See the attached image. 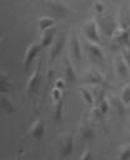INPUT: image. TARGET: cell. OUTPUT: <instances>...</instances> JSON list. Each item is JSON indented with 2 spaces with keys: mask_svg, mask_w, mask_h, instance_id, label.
<instances>
[{
  "mask_svg": "<svg viewBox=\"0 0 130 160\" xmlns=\"http://www.w3.org/2000/svg\"><path fill=\"white\" fill-rule=\"evenodd\" d=\"M118 159H120V160H129L130 159V144H126V145L120 148Z\"/></svg>",
  "mask_w": 130,
  "mask_h": 160,
  "instance_id": "d4e9b609",
  "label": "cell"
},
{
  "mask_svg": "<svg viewBox=\"0 0 130 160\" xmlns=\"http://www.w3.org/2000/svg\"><path fill=\"white\" fill-rule=\"evenodd\" d=\"M82 34L91 42H96V44H100L101 42L100 26H99L98 21L94 20V19H90L89 21H86L82 25Z\"/></svg>",
  "mask_w": 130,
  "mask_h": 160,
  "instance_id": "7a4b0ae2",
  "label": "cell"
},
{
  "mask_svg": "<svg viewBox=\"0 0 130 160\" xmlns=\"http://www.w3.org/2000/svg\"><path fill=\"white\" fill-rule=\"evenodd\" d=\"M0 108H1V110H4L8 114H14L15 110H16L15 104L12 102V100L9 96H6L5 94H1V98H0Z\"/></svg>",
  "mask_w": 130,
  "mask_h": 160,
  "instance_id": "e0dca14e",
  "label": "cell"
},
{
  "mask_svg": "<svg viewBox=\"0 0 130 160\" xmlns=\"http://www.w3.org/2000/svg\"><path fill=\"white\" fill-rule=\"evenodd\" d=\"M66 35L65 34H60V35H56L55 36V40L52 41L51 44V50H50V60H55L60 54L61 51L64 50V46L66 44Z\"/></svg>",
  "mask_w": 130,
  "mask_h": 160,
  "instance_id": "8992f818",
  "label": "cell"
},
{
  "mask_svg": "<svg viewBox=\"0 0 130 160\" xmlns=\"http://www.w3.org/2000/svg\"><path fill=\"white\" fill-rule=\"evenodd\" d=\"M94 8H95V11H96L99 15H101V14L104 12V10H105V6H104V4H102L101 1H96V2L94 4Z\"/></svg>",
  "mask_w": 130,
  "mask_h": 160,
  "instance_id": "f1b7e54d",
  "label": "cell"
},
{
  "mask_svg": "<svg viewBox=\"0 0 130 160\" xmlns=\"http://www.w3.org/2000/svg\"><path fill=\"white\" fill-rule=\"evenodd\" d=\"M51 98H52L54 101L60 100L61 98H64V95H62V90L59 89V88H55V86H54L52 90H51Z\"/></svg>",
  "mask_w": 130,
  "mask_h": 160,
  "instance_id": "484cf974",
  "label": "cell"
},
{
  "mask_svg": "<svg viewBox=\"0 0 130 160\" xmlns=\"http://www.w3.org/2000/svg\"><path fill=\"white\" fill-rule=\"evenodd\" d=\"M121 56L124 58V60H125V61L128 62V65L130 66V48H129V46L121 49Z\"/></svg>",
  "mask_w": 130,
  "mask_h": 160,
  "instance_id": "4316f807",
  "label": "cell"
},
{
  "mask_svg": "<svg viewBox=\"0 0 130 160\" xmlns=\"http://www.w3.org/2000/svg\"><path fill=\"white\" fill-rule=\"evenodd\" d=\"M85 46H86V50H88L89 56L94 61H102L104 60V52H102V49L100 48V44L91 42V41L88 40L86 44H85Z\"/></svg>",
  "mask_w": 130,
  "mask_h": 160,
  "instance_id": "ba28073f",
  "label": "cell"
},
{
  "mask_svg": "<svg viewBox=\"0 0 130 160\" xmlns=\"http://www.w3.org/2000/svg\"><path fill=\"white\" fill-rule=\"evenodd\" d=\"M120 98H121V100L124 101V104L126 106H130V84L124 85V88L121 90V94H120Z\"/></svg>",
  "mask_w": 130,
  "mask_h": 160,
  "instance_id": "603a6c76",
  "label": "cell"
},
{
  "mask_svg": "<svg viewBox=\"0 0 130 160\" xmlns=\"http://www.w3.org/2000/svg\"><path fill=\"white\" fill-rule=\"evenodd\" d=\"M10 88H11V82H10L9 78L8 76L5 78V75L1 74V78H0V90H1V94L8 92L10 90Z\"/></svg>",
  "mask_w": 130,
  "mask_h": 160,
  "instance_id": "cb8c5ba5",
  "label": "cell"
},
{
  "mask_svg": "<svg viewBox=\"0 0 130 160\" xmlns=\"http://www.w3.org/2000/svg\"><path fill=\"white\" fill-rule=\"evenodd\" d=\"M55 36H56V29L55 28H51L49 30L42 31L41 32V38H40V42H41L42 48L50 46L52 44V41L55 40Z\"/></svg>",
  "mask_w": 130,
  "mask_h": 160,
  "instance_id": "9a60e30c",
  "label": "cell"
},
{
  "mask_svg": "<svg viewBox=\"0 0 130 160\" xmlns=\"http://www.w3.org/2000/svg\"><path fill=\"white\" fill-rule=\"evenodd\" d=\"M66 80L65 79H54V86L55 88H59V89H64V86L66 85Z\"/></svg>",
  "mask_w": 130,
  "mask_h": 160,
  "instance_id": "83f0119b",
  "label": "cell"
},
{
  "mask_svg": "<svg viewBox=\"0 0 130 160\" xmlns=\"http://www.w3.org/2000/svg\"><path fill=\"white\" fill-rule=\"evenodd\" d=\"M99 26H100V30H104V32L106 34V35H109V36H111L112 35V32H114V30L116 29V24L114 22V20H111L110 19V16H102V18H99Z\"/></svg>",
  "mask_w": 130,
  "mask_h": 160,
  "instance_id": "7c38bea8",
  "label": "cell"
},
{
  "mask_svg": "<svg viewBox=\"0 0 130 160\" xmlns=\"http://www.w3.org/2000/svg\"><path fill=\"white\" fill-rule=\"evenodd\" d=\"M95 138V131L91 126H85L81 131V139L84 141H91Z\"/></svg>",
  "mask_w": 130,
  "mask_h": 160,
  "instance_id": "7402d4cb",
  "label": "cell"
},
{
  "mask_svg": "<svg viewBox=\"0 0 130 160\" xmlns=\"http://www.w3.org/2000/svg\"><path fill=\"white\" fill-rule=\"evenodd\" d=\"M41 61L38 62V68L32 71V74L30 75L29 80H28V85H26V92L28 95L32 96L35 94H38L39 88H40V82H41Z\"/></svg>",
  "mask_w": 130,
  "mask_h": 160,
  "instance_id": "277c9868",
  "label": "cell"
},
{
  "mask_svg": "<svg viewBox=\"0 0 130 160\" xmlns=\"http://www.w3.org/2000/svg\"><path fill=\"white\" fill-rule=\"evenodd\" d=\"M115 71H116V74H118V76L120 79L126 80L130 76V66L124 60V58L121 56V54L115 58Z\"/></svg>",
  "mask_w": 130,
  "mask_h": 160,
  "instance_id": "52a82bcc",
  "label": "cell"
},
{
  "mask_svg": "<svg viewBox=\"0 0 130 160\" xmlns=\"http://www.w3.org/2000/svg\"><path fill=\"white\" fill-rule=\"evenodd\" d=\"M80 159H90V150L89 149H86V150H84V152L80 155Z\"/></svg>",
  "mask_w": 130,
  "mask_h": 160,
  "instance_id": "f546056e",
  "label": "cell"
},
{
  "mask_svg": "<svg viewBox=\"0 0 130 160\" xmlns=\"http://www.w3.org/2000/svg\"><path fill=\"white\" fill-rule=\"evenodd\" d=\"M48 6H49L50 10H51L56 16H59V18H64V16H68V15L70 14L69 9H68L64 4L59 2V1H50V2H48Z\"/></svg>",
  "mask_w": 130,
  "mask_h": 160,
  "instance_id": "4fadbf2b",
  "label": "cell"
},
{
  "mask_svg": "<svg viewBox=\"0 0 130 160\" xmlns=\"http://www.w3.org/2000/svg\"><path fill=\"white\" fill-rule=\"evenodd\" d=\"M54 25H55V20L52 18H50V16H46V15L39 18L38 21H36V26H38V29L41 32L45 31V30H49V29L54 28Z\"/></svg>",
  "mask_w": 130,
  "mask_h": 160,
  "instance_id": "ac0fdd59",
  "label": "cell"
},
{
  "mask_svg": "<svg viewBox=\"0 0 130 160\" xmlns=\"http://www.w3.org/2000/svg\"><path fill=\"white\" fill-rule=\"evenodd\" d=\"M110 46L112 50H119L130 45V35L129 31L122 26H116L112 35L110 36Z\"/></svg>",
  "mask_w": 130,
  "mask_h": 160,
  "instance_id": "6da1fadb",
  "label": "cell"
},
{
  "mask_svg": "<svg viewBox=\"0 0 130 160\" xmlns=\"http://www.w3.org/2000/svg\"><path fill=\"white\" fill-rule=\"evenodd\" d=\"M41 42H31L28 48H26V51H25V55H24V59H22V69L26 71L29 70V68L31 66L32 61L36 59V56L40 54L41 51Z\"/></svg>",
  "mask_w": 130,
  "mask_h": 160,
  "instance_id": "3957f363",
  "label": "cell"
},
{
  "mask_svg": "<svg viewBox=\"0 0 130 160\" xmlns=\"http://www.w3.org/2000/svg\"><path fill=\"white\" fill-rule=\"evenodd\" d=\"M96 106L100 109V111H101L104 115H106V114L109 112V110H111V101L105 96V98H102V99L96 104Z\"/></svg>",
  "mask_w": 130,
  "mask_h": 160,
  "instance_id": "44dd1931",
  "label": "cell"
},
{
  "mask_svg": "<svg viewBox=\"0 0 130 160\" xmlns=\"http://www.w3.org/2000/svg\"><path fill=\"white\" fill-rule=\"evenodd\" d=\"M129 140H130V125H129Z\"/></svg>",
  "mask_w": 130,
  "mask_h": 160,
  "instance_id": "4dcf8cb0",
  "label": "cell"
},
{
  "mask_svg": "<svg viewBox=\"0 0 130 160\" xmlns=\"http://www.w3.org/2000/svg\"><path fill=\"white\" fill-rule=\"evenodd\" d=\"M80 95H81V99L84 100V102L89 106H94L95 105V98H94V94L85 89V88H80Z\"/></svg>",
  "mask_w": 130,
  "mask_h": 160,
  "instance_id": "ffe728a7",
  "label": "cell"
},
{
  "mask_svg": "<svg viewBox=\"0 0 130 160\" xmlns=\"http://www.w3.org/2000/svg\"><path fill=\"white\" fill-rule=\"evenodd\" d=\"M85 82L88 84H91V85H102L104 84V75L98 70V69H89L85 74V78H84Z\"/></svg>",
  "mask_w": 130,
  "mask_h": 160,
  "instance_id": "9c48e42d",
  "label": "cell"
},
{
  "mask_svg": "<svg viewBox=\"0 0 130 160\" xmlns=\"http://www.w3.org/2000/svg\"><path fill=\"white\" fill-rule=\"evenodd\" d=\"M110 101H111V109H114L116 116L124 118V116L126 115V108H128V106L124 104V101L121 100V98L114 96V98H111Z\"/></svg>",
  "mask_w": 130,
  "mask_h": 160,
  "instance_id": "5bb4252c",
  "label": "cell"
},
{
  "mask_svg": "<svg viewBox=\"0 0 130 160\" xmlns=\"http://www.w3.org/2000/svg\"><path fill=\"white\" fill-rule=\"evenodd\" d=\"M62 108H64V98H61L60 100L55 101V106H54V112H52V119L56 122H60L62 119Z\"/></svg>",
  "mask_w": 130,
  "mask_h": 160,
  "instance_id": "d6986e66",
  "label": "cell"
},
{
  "mask_svg": "<svg viewBox=\"0 0 130 160\" xmlns=\"http://www.w3.org/2000/svg\"><path fill=\"white\" fill-rule=\"evenodd\" d=\"M44 132H45V124H44V120H42L41 118H38V119L32 122L31 128L29 129V135H30L32 139H35V140H40V139L44 136Z\"/></svg>",
  "mask_w": 130,
  "mask_h": 160,
  "instance_id": "30bf717a",
  "label": "cell"
},
{
  "mask_svg": "<svg viewBox=\"0 0 130 160\" xmlns=\"http://www.w3.org/2000/svg\"><path fill=\"white\" fill-rule=\"evenodd\" d=\"M112 1H115V0H112Z\"/></svg>",
  "mask_w": 130,
  "mask_h": 160,
  "instance_id": "1f68e13d",
  "label": "cell"
},
{
  "mask_svg": "<svg viewBox=\"0 0 130 160\" xmlns=\"http://www.w3.org/2000/svg\"><path fill=\"white\" fill-rule=\"evenodd\" d=\"M129 108H130V106H129Z\"/></svg>",
  "mask_w": 130,
  "mask_h": 160,
  "instance_id": "d6a6232c",
  "label": "cell"
},
{
  "mask_svg": "<svg viewBox=\"0 0 130 160\" xmlns=\"http://www.w3.org/2000/svg\"><path fill=\"white\" fill-rule=\"evenodd\" d=\"M65 80L68 84H74L76 81V74L74 70V62L69 58L65 61Z\"/></svg>",
  "mask_w": 130,
  "mask_h": 160,
  "instance_id": "2e32d148",
  "label": "cell"
},
{
  "mask_svg": "<svg viewBox=\"0 0 130 160\" xmlns=\"http://www.w3.org/2000/svg\"><path fill=\"white\" fill-rule=\"evenodd\" d=\"M69 58L71 59L72 62H76L78 65L81 62L82 59V52H81V45L80 41L78 39V36L75 35H70V45H69Z\"/></svg>",
  "mask_w": 130,
  "mask_h": 160,
  "instance_id": "5b68a950",
  "label": "cell"
},
{
  "mask_svg": "<svg viewBox=\"0 0 130 160\" xmlns=\"http://www.w3.org/2000/svg\"><path fill=\"white\" fill-rule=\"evenodd\" d=\"M74 150V138L71 134L64 135L62 141H61V146H60V156L64 159L66 156H69Z\"/></svg>",
  "mask_w": 130,
  "mask_h": 160,
  "instance_id": "8fae6325",
  "label": "cell"
}]
</instances>
